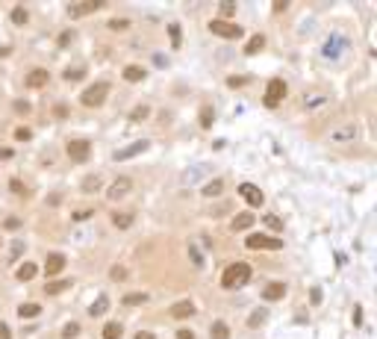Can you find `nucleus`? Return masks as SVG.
Masks as SVG:
<instances>
[{"label":"nucleus","instance_id":"obj_58","mask_svg":"<svg viewBox=\"0 0 377 339\" xmlns=\"http://www.w3.org/2000/svg\"><path fill=\"white\" fill-rule=\"evenodd\" d=\"M136 339H156V337H153V334H147V331H139V334H136Z\"/></svg>","mask_w":377,"mask_h":339},{"label":"nucleus","instance_id":"obj_47","mask_svg":"<svg viewBox=\"0 0 377 339\" xmlns=\"http://www.w3.org/2000/svg\"><path fill=\"white\" fill-rule=\"evenodd\" d=\"M227 86H230V89H239V86H245V77H236V74H233V77L227 80Z\"/></svg>","mask_w":377,"mask_h":339},{"label":"nucleus","instance_id":"obj_52","mask_svg":"<svg viewBox=\"0 0 377 339\" xmlns=\"http://www.w3.org/2000/svg\"><path fill=\"white\" fill-rule=\"evenodd\" d=\"M0 339H12V334H9V325H3V322H0Z\"/></svg>","mask_w":377,"mask_h":339},{"label":"nucleus","instance_id":"obj_59","mask_svg":"<svg viewBox=\"0 0 377 339\" xmlns=\"http://www.w3.org/2000/svg\"><path fill=\"white\" fill-rule=\"evenodd\" d=\"M9 53H12V47H9V44H3V47H0V56H9Z\"/></svg>","mask_w":377,"mask_h":339},{"label":"nucleus","instance_id":"obj_25","mask_svg":"<svg viewBox=\"0 0 377 339\" xmlns=\"http://www.w3.org/2000/svg\"><path fill=\"white\" fill-rule=\"evenodd\" d=\"M38 313H41L38 304H21V307H18V316H21V319H35Z\"/></svg>","mask_w":377,"mask_h":339},{"label":"nucleus","instance_id":"obj_42","mask_svg":"<svg viewBox=\"0 0 377 339\" xmlns=\"http://www.w3.org/2000/svg\"><path fill=\"white\" fill-rule=\"evenodd\" d=\"M130 27V21H124V18H112L109 21V30H127Z\"/></svg>","mask_w":377,"mask_h":339},{"label":"nucleus","instance_id":"obj_51","mask_svg":"<svg viewBox=\"0 0 377 339\" xmlns=\"http://www.w3.org/2000/svg\"><path fill=\"white\" fill-rule=\"evenodd\" d=\"M9 189H12V192H24V183H21V180H18V177H15V180H12V183H9Z\"/></svg>","mask_w":377,"mask_h":339},{"label":"nucleus","instance_id":"obj_39","mask_svg":"<svg viewBox=\"0 0 377 339\" xmlns=\"http://www.w3.org/2000/svg\"><path fill=\"white\" fill-rule=\"evenodd\" d=\"M262 221H265V227H268V230H283V221H280L277 216H265Z\"/></svg>","mask_w":377,"mask_h":339},{"label":"nucleus","instance_id":"obj_48","mask_svg":"<svg viewBox=\"0 0 377 339\" xmlns=\"http://www.w3.org/2000/svg\"><path fill=\"white\" fill-rule=\"evenodd\" d=\"M15 112L27 115V112H29V103H27V100H15Z\"/></svg>","mask_w":377,"mask_h":339},{"label":"nucleus","instance_id":"obj_14","mask_svg":"<svg viewBox=\"0 0 377 339\" xmlns=\"http://www.w3.org/2000/svg\"><path fill=\"white\" fill-rule=\"evenodd\" d=\"M47 80H50V74H47L44 68H35V71L27 74V86H29V89H41Z\"/></svg>","mask_w":377,"mask_h":339},{"label":"nucleus","instance_id":"obj_12","mask_svg":"<svg viewBox=\"0 0 377 339\" xmlns=\"http://www.w3.org/2000/svg\"><path fill=\"white\" fill-rule=\"evenodd\" d=\"M345 44H348V41H345L342 35H330V38L324 41V56H327V59H336V56L342 53Z\"/></svg>","mask_w":377,"mask_h":339},{"label":"nucleus","instance_id":"obj_9","mask_svg":"<svg viewBox=\"0 0 377 339\" xmlns=\"http://www.w3.org/2000/svg\"><path fill=\"white\" fill-rule=\"evenodd\" d=\"M103 3L100 0H86V3H68V15L71 18H80V15H88V12H94V9H100Z\"/></svg>","mask_w":377,"mask_h":339},{"label":"nucleus","instance_id":"obj_18","mask_svg":"<svg viewBox=\"0 0 377 339\" xmlns=\"http://www.w3.org/2000/svg\"><path fill=\"white\" fill-rule=\"evenodd\" d=\"M35 275H38V266H32V263H24V266H18V272H15V277H18L21 283L32 280Z\"/></svg>","mask_w":377,"mask_h":339},{"label":"nucleus","instance_id":"obj_41","mask_svg":"<svg viewBox=\"0 0 377 339\" xmlns=\"http://www.w3.org/2000/svg\"><path fill=\"white\" fill-rule=\"evenodd\" d=\"M24 248H27L24 242H12V251H9V260H18V257L24 254Z\"/></svg>","mask_w":377,"mask_h":339},{"label":"nucleus","instance_id":"obj_17","mask_svg":"<svg viewBox=\"0 0 377 339\" xmlns=\"http://www.w3.org/2000/svg\"><path fill=\"white\" fill-rule=\"evenodd\" d=\"M251 224H254V216H251V213H239V216L230 221V230H233V233H236V230H248Z\"/></svg>","mask_w":377,"mask_h":339},{"label":"nucleus","instance_id":"obj_2","mask_svg":"<svg viewBox=\"0 0 377 339\" xmlns=\"http://www.w3.org/2000/svg\"><path fill=\"white\" fill-rule=\"evenodd\" d=\"M106 94H109V83H94L80 94V103L83 106H100L106 100Z\"/></svg>","mask_w":377,"mask_h":339},{"label":"nucleus","instance_id":"obj_8","mask_svg":"<svg viewBox=\"0 0 377 339\" xmlns=\"http://www.w3.org/2000/svg\"><path fill=\"white\" fill-rule=\"evenodd\" d=\"M239 195H242L251 207H262V204H265V195H262L254 183H242V186H239Z\"/></svg>","mask_w":377,"mask_h":339},{"label":"nucleus","instance_id":"obj_1","mask_svg":"<svg viewBox=\"0 0 377 339\" xmlns=\"http://www.w3.org/2000/svg\"><path fill=\"white\" fill-rule=\"evenodd\" d=\"M251 280V266L248 263H230L221 275V286L224 289H239Z\"/></svg>","mask_w":377,"mask_h":339},{"label":"nucleus","instance_id":"obj_23","mask_svg":"<svg viewBox=\"0 0 377 339\" xmlns=\"http://www.w3.org/2000/svg\"><path fill=\"white\" fill-rule=\"evenodd\" d=\"M221 192H224V183L221 180H212V183L203 186V198H218Z\"/></svg>","mask_w":377,"mask_h":339},{"label":"nucleus","instance_id":"obj_30","mask_svg":"<svg viewBox=\"0 0 377 339\" xmlns=\"http://www.w3.org/2000/svg\"><path fill=\"white\" fill-rule=\"evenodd\" d=\"M83 77H86V68H83V65H77V68H65V80H68V83L83 80Z\"/></svg>","mask_w":377,"mask_h":339},{"label":"nucleus","instance_id":"obj_56","mask_svg":"<svg viewBox=\"0 0 377 339\" xmlns=\"http://www.w3.org/2000/svg\"><path fill=\"white\" fill-rule=\"evenodd\" d=\"M286 6H289V3H286V0H277V3H274V12H283V9H286Z\"/></svg>","mask_w":377,"mask_h":339},{"label":"nucleus","instance_id":"obj_54","mask_svg":"<svg viewBox=\"0 0 377 339\" xmlns=\"http://www.w3.org/2000/svg\"><path fill=\"white\" fill-rule=\"evenodd\" d=\"M354 325H363V310L360 307H354Z\"/></svg>","mask_w":377,"mask_h":339},{"label":"nucleus","instance_id":"obj_10","mask_svg":"<svg viewBox=\"0 0 377 339\" xmlns=\"http://www.w3.org/2000/svg\"><path fill=\"white\" fill-rule=\"evenodd\" d=\"M62 269H65V254H47V260H44V275H47V277H56Z\"/></svg>","mask_w":377,"mask_h":339},{"label":"nucleus","instance_id":"obj_26","mask_svg":"<svg viewBox=\"0 0 377 339\" xmlns=\"http://www.w3.org/2000/svg\"><path fill=\"white\" fill-rule=\"evenodd\" d=\"M209 337H212V339H230V331H227V325H224V322H212Z\"/></svg>","mask_w":377,"mask_h":339},{"label":"nucleus","instance_id":"obj_44","mask_svg":"<svg viewBox=\"0 0 377 339\" xmlns=\"http://www.w3.org/2000/svg\"><path fill=\"white\" fill-rule=\"evenodd\" d=\"M15 139H18V142H27V139H32V130H27V127H18V130H15Z\"/></svg>","mask_w":377,"mask_h":339},{"label":"nucleus","instance_id":"obj_11","mask_svg":"<svg viewBox=\"0 0 377 339\" xmlns=\"http://www.w3.org/2000/svg\"><path fill=\"white\" fill-rule=\"evenodd\" d=\"M168 316H171V319H189V316H195V304H192L189 298H186V301H177V304H171Z\"/></svg>","mask_w":377,"mask_h":339},{"label":"nucleus","instance_id":"obj_46","mask_svg":"<svg viewBox=\"0 0 377 339\" xmlns=\"http://www.w3.org/2000/svg\"><path fill=\"white\" fill-rule=\"evenodd\" d=\"M109 277H112V280H124V277H127V272H124L121 266H115V269L109 272Z\"/></svg>","mask_w":377,"mask_h":339},{"label":"nucleus","instance_id":"obj_36","mask_svg":"<svg viewBox=\"0 0 377 339\" xmlns=\"http://www.w3.org/2000/svg\"><path fill=\"white\" fill-rule=\"evenodd\" d=\"M147 115H150V109H147V106H136V109L130 112V121H145Z\"/></svg>","mask_w":377,"mask_h":339},{"label":"nucleus","instance_id":"obj_5","mask_svg":"<svg viewBox=\"0 0 377 339\" xmlns=\"http://www.w3.org/2000/svg\"><path fill=\"white\" fill-rule=\"evenodd\" d=\"M245 248H251V251H277V248H283V242L271 239V236H262V233H254V236H248Z\"/></svg>","mask_w":377,"mask_h":339},{"label":"nucleus","instance_id":"obj_13","mask_svg":"<svg viewBox=\"0 0 377 339\" xmlns=\"http://www.w3.org/2000/svg\"><path fill=\"white\" fill-rule=\"evenodd\" d=\"M130 189H133V180H130V177H118V180L109 186V198H112V201H118V198H124Z\"/></svg>","mask_w":377,"mask_h":339},{"label":"nucleus","instance_id":"obj_53","mask_svg":"<svg viewBox=\"0 0 377 339\" xmlns=\"http://www.w3.org/2000/svg\"><path fill=\"white\" fill-rule=\"evenodd\" d=\"M310 298H313V304H321V289H319V286H316V289H313V295H310Z\"/></svg>","mask_w":377,"mask_h":339},{"label":"nucleus","instance_id":"obj_38","mask_svg":"<svg viewBox=\"0 0 377 339\" xmlns=\"http://www.w3.org/2000/svg\"><path fill=\"white\" fill-rule=\"evenodd\" d=\"M218 9H221V18H218V21H224V18H230V15L236 12V3H230V0H224V3L218 6Z\"/></svg>","mask_w":377,"mask_h":339},{"label":"nucleus","instance_id":"obj_3","mask_svg":"<svg viewBox=\"0 0 377 339\" xmlns=\"http://www.w3.org/2000/svg\"><path fill=\"white\" fill-rule=\"evenodd\" d=\"M209 32H215V35H221V38H242L245 35V30L239 27V24H230V21H209Z\"/></svg>","mask_w":377,"mask_h":339},{"label":"nucleus","instance_id":"obj_21","mask_svg":"<svg viewBox=\"0 0 377 339\" xmlns=\"http://www.w3.org/2000/svg\"><path fill=\"white\" fill-rule=\"evenodd\" d=\"M106 310H109V298H106V295H100V298L88 307V316H103Z\"/></svg>","mask_w":377,"mask_h":339},{"label":"nucleus","instance_id":"obj_22","mask_svg":"<svg viewBox=\"0 0 377 339\" xmlns=\"http://www.w3.org/2000/svg\"><path fill=\"white\" fill-rule=\"evenodd\" d=\"M262 47H265V35L260 32V35H254V38H251V41L245 44V53L251 56V53H257V50H262Z\"/></svg>","mask_w":377,"mask_h":339},{"label":"nucleus","instance_id":"obj_6","mask_svg":"<svg viewBox=\"0 0 377 339\" xmlns=\"http://www.w3.org/2000/svg\"><path fill=\"white\" fill-rule=\"evenodd\" d=\"M88 151H91V142L88 139H71L68 142V159H74V162H86L88 159Z\"/></svg>","mask_w":377,"mask_h":339},{"label":"nucleus","instance_id":"obj_45","mask_svg":"<svg viewBox=\"0 0 377 339\" xmlns=\"http://www.w3.org/2000/svg\"><path fill=\"white\" fill-rule=\"evenodd\" d=\"M18 227H21V218L18 216H9L6 218V230H18Z\"/></svg>","mask_w":377,"mask_h":339},{"label":"nucleus","instance_id":"obj_31","mask_svg":"<svg viewBox=\"0 0 377 339\" xmlns=\"http://www.w3.org/2000/svg\"><path fill=\"white\" fill-rule=\"evenodd\" d=\"M145 301H147L145 292H130V295H124V304H127V307H136V304H145Z\"/></svg>","mask_w":377,"mask_h":339},{"label":"nucleus","instance_id":"obj_35","mask_svg":"<svg viewBox=\"0 0 377 339\" xmlns=\"http://www.w3.org/2000/svg\"><path fill=\"white\" fill-rule=\"evenodd\" d=\"M324 100H327L324 94H313V97H304V106H307V109H316V106H321Z\"/></svg>","mask_w":377,"mask_h":339},{"label":"nucleus","instance_id":"obj_28","mask_svg":"<svg viewBox=\"0 0 377 339\" xmlns=\"http://www.w3.org/2000/svg\"><path fill=\"white\" fill-rule=\"evenodd\" d=\"M212 121H215V109H212V106H203V109H201V127H206V130H209V127H212Z\"/></svg>","mask_w":377,"mask_h":339},{"label":"nucleus","instance_id":"obj_27","mask_svg":"<svg viewBox=\"0 0 377 339\" xmlns=\"http://www.w3.org/2000/svg\"><path fill=\"white\" fill-rule=\"evenodd\" d=\"M27 21H29V12H27L24 6H15V9H12V24H18V27H24Z\"/></svg>","mask_w":377,"mask_h":339},{"label":"nucleus","instance_id":"obj_50","mask_svg":"<svg viewBox=\"0 0 377 339\" xmlns=\"http://www.w3.org/2000/svg\"><path fill=\"white\" fill-rule=\"evenodd\" d=\"M88 216H94V210H80V213H74V221H83Z\"/></svg>","mask_w":377,"mask_h":339},{"label":"nucleus","instance_id":"obj_7","mask_svg":"<svg viewBox=\"0 0 377 339\" xmlns=\"http://www.w3.org/2000/svg\"><path fill=\"white\" fill-rule=\"evenodd\" d=\"M147 148H150V142H147V139H142V142H133V145H127V148L115 151V154H112V159H115V162H124V159H130V156H139V154H145Z\"/></svg>","mask_w":377,"mask_h":339},{"label":"nucleus","instance_id":"obj_37","mask_svg":"<svg viewBox=\"0 0 377 339\" xmlns=\"http://www.w3.org/2000/svg\"><path fill=\"white\" fill-rule=\"evenodd\" d=\"M100 189V177H86L83 180V192H97Z\"/></svg>","mask_w":377,"mask_h":339},{"label":"nucleus","instance_id":"obj_24","mask_svg":"<svg viewBox=\"0 0 377 339\" xmlns=\"http://www.w3.org/2000/svg\"><path fill=\"white\" fill-rule=\"evenodd\" d=\"M65 289H71V280H53V283L44 286L47 295H59V292H65Z\"/></svg>","mask_w":377,"mask_h":339},{"label":"nucleus","instance_id":"obj_15","mask_svg":"<svg viewBox=\"0 0 377 339\" xmlns=\"http://www.w3.org/2000/svg\"><path fill=\"white\" fill-rule=\"evenodd\" d=\"M354 136H357V127L345 124V127H339V130H333V133H330V142H351Z\"/></svg>","mask_w":377,"mask_h":339},{"label":"nucleus","instance_id":"obj_20","mask_svg":"<svg viewBox=\"0 0 377 339\" xmlns=\"http://www.w3.org/2000/svg\"><path fill=\"white\" fill-rule=\"evenodd\" d=\"M112 224H115L118 230H127V227L133 224V213H115V216H112Z\"/></svg>","mask_w":377,"mask_h":339},{"label":"nucleus","instance_id":"obj_49","mask_svg":"<svg viewBox=\"0 0 377 339\" xmlns=\"http://www.w3.org/2000/svg\"><path fill=\"white\" fill-rule=\"evenodd\" d=\"M53 115H56V118H65V115H68V106H65V103H56V106H53Z\"/></svg>","mask_w":377,"mask_h":339},{"label":"nucleus","instance_id":"obj_4","mask_svg":"<svg viewBox=\"0 0 377 339\" xmlns=\"http://www.w3.org/2000/svg\"><path fill=\"white\" fill-rule=\"evenodd\" d=\"M283 97H286V83H283V80H268V89H265L262 103H265L268 109H274Z\"/></svg>","mask_w":377,"mask_h":339},{"label":"nucleus","instance_id":"obj_34","mask_svg":"<svg viewBox=\"0 0 377 339\" xmlns=\"http://www.w3.org/2000/svg\"><path fill=\"white\" fill-rule=\"evenodd\" d=\"M168 32H171V44L180 47V41H183V35H180V24H168Z\"/></svg>","mask_w":377,"mask_h":339},{"label":"nucleus","instance_id":"obj_29","mask_svg":"<svg viewBox=\"0 0 377 339\" xmlns=\"http://www.w3.org/2000/svg\"><path fill=\"white\" fill-rule=\"evenodd\" d=\"M121 334H124V331H121L118 322H109V325L103 328V339H121Z\"/></svg>","mask_w":377,"mask_h":339},{"label":"nucleus","instance_id":"obj_43","mask_svg":"<svg viewBox=\"0 0 377 339\" xmlns=\"http://www.w3.org/2000/svg\"><path fill=\"white\" fill-rule=\"evenodd\" d=\"M71 41H74V32H71V30H68V32H62V35L56 38V44H59V47H68Z\"/></svg>","mask_w":377,"mask_h":339},{"label":"nucleus","instance_id":"obj_55","mask_svg":"<svg viewBox=\"0 0 377 339\" xmlns=\"http://www.w3.org/2000/svg\"><path fill=\"white\" fill-rule=\"evenodd\" d=\"M177 339H195L192 331H177Z\"/></svg>","mask_w":377,"mask_h":339},{"label":"nucleus","instance_id":"obj_16","mask_svg":"<svg viewBox=\"0 0 377 339\" xmlns=\"http://www.w3.org/2000/svg\"><path fill=\"white\" fill-rule=\"evenodd\" d=\"M286 295V283H268L265 286V292H262V298L265 301H280Z\"/></svg>","mask_w":377,"mask_h":339},{"label":"nucleus","instance_id":"obj_33","mask_svg":"<svg viewBox=\"0 0 377 339\" xmlns=\"http://www.w3.org/2000/svg\"><path fill=\"white\" fill-rule=\"evenodd\" d=\"M265 316H268L265 310H254V313H251V319H248V325H251V328H260V325L265 322Z\"/></svg>","mask_w":377,"mask_h":339},{"label":"nucleus","instance_id":"obj_40","mask_svg":"<svg viewBox=\"0 0 377 339\" xmlns=\"http://www.w3.org/2000/svg\"><path fill=\"white\" fill-rule=\"evenodd\" d=\"M189 257H192V263H195V269H203V257H201V251H198L195 245H189Z\"/></svg>","mask_w":377,"mask_h":339},{"label":"nucleus","instance_id":"obj_32","mask_svg":"<svg viewBox=\"0 0 377 339\" xmlns=\"http://www.w3.org/2000/svg\"><path fill=\"white\" fill-rule=\"evenodd\" d=\"M74 337H80V325H77V322H68V325L62 328V339H74Z\"/></svg>","mask_w":377,"mask_h":339},{"label":"nucleus","instance_id":"obj_57","mask_svg":"<svg viewBox=\"0 0 377 339\" xmlns=\"http://www.w3.org/2000/svg\"><path fill=\"white\" fill-rule=\"evenodd\" d=\"M0 159H12V151L9 148H0Z\"/></svg>","mask_w":377,"mask_h":339},{"label":"nucleus","instance_id":"obj_19","mask_svg":"<svg viewBox=\"0 0 377 339\" xmlns=\"http://www.w3.org/2000/svg\"><path fill=\"white\" fill-rule=\"evenodd\" d=\"M124 80L127 83H142L145 80V68L142 65H127L124 68Z\"/></svg>","mask_w":377,"mask_h":339}]
</instances>
